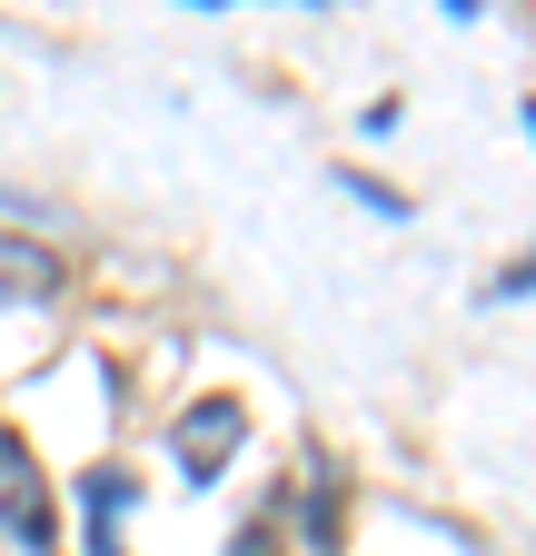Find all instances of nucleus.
Returning a JSON list of instances; mask_svg holds the SVG:
<instances>
[{"mask_svg": "<svg viewBox=\"0 0 536 556\" xmlns=\"http://www.w3.org/2000/svg\"><path fill=\"white\" fill-rule=\"evenodd\" d=\"M239 438H248V407H239V397H199L179 428H169V457H179L189 486H209V477L239 457Z\"/></svg>", "mask_w": 536, "mask_h": 556, "instance_id": "nucleus-1", "label": "nucleus"}, {"mask_svg": "<svg viewBox=\"0 0 536 556\" xmlns=\"http://www.w3.org/2000/svg\"><path fill=\"white\" fill-rule=\"evenodd\" d=\"M0 527H11V546H30V556H50V546H60L50 486H40V467H21V447H0Z\"/></svg>", "mask_w": 536, "mask_h": 556, "instance_id": "nucleus-2", "label": "nucleus"}, {"mask_svg": "<svg viewBox=\"0 0 536 556\" xmlns=\"http://www.w3.org/2000/svg\"><path fill=\"white\" fill-rule=\"evenodd\" d=\"M80 497H90V556H129V546H119V517H129V497H140L129 467H90Z\"/></svg>", "mask_w": 536, "mask_h": 556, "instance_id": "nucleus-3", "label": "nucleus"}, {"mask_svg": "<svg viewBox=\"0 0 536 556\" xmlns=\"http://www.w3.org/2000/svg\"><path fill=\"white\" fill-rule=\"evenodd\" d=\"M50 289H60V249H30L21 229H0V299L30 308V299H50Z\"/></svg>", "mask_w": 536, "mask_h": 556, "instance_id": "nucleus-4", "label": "nucleus"}, {"mask_svg": "<svg viewBox=\"0 0 536 556\" xmlns=\"http://www.w3.org/2000/svg\"><path fill=\"white\" fill-rule=\"evenodd\" d=\"M526 289H536V258H526V268H507V278H497V299H526Z\"/></svg>", "mask_w": 536, "mask_h": 556, "instance_id": "nucleus-5", "label": "nucleus"}, {"mask_svg": "<svg viewBox=\"0 0 536 556\" xmlns=\"http://www.w3.org/2000/svg\"><path fill=\"white\" fill-rule=\"evenodd\" d=\"M526 129H536V110H526Z\"/></svg>", "mask_w": 536, "mask_h": 556, "instance_id": "nucleus-6", "label": "nucleus"}]
</instances>
